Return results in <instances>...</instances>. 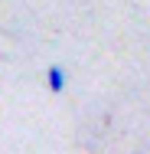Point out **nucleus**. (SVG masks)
<instances>
[{
  "mask_svg": "<svg viewBox=\"0 0 150 154\" xmlns=\"http://www.w3.org/2000/svg\"><path fill=\"white\" fill-rule=\"evenodd\" d=\"M46 85H49V92L59 95L65 89V72H62V66H49L46 69Z\"/></svg>",
  "mask_w": 150,
  "mask_h": 154,
  "instance_id": "obj_1",
  "label": "nucleus"
}]
</instances>
